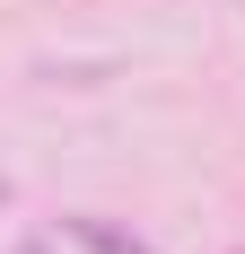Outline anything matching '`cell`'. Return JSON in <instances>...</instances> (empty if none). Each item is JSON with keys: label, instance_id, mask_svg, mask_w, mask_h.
I'll use <instances>...</instances> for the list:
<instances>
[{"label": "cell", "instance_id": "1", "mask_svg": "<svg viewBox=\"0 0 245 254\" xmlns=\"http://www.w3.org/2000/svg\"><path fill=\"white\" fill-rule=\"evenodd\" d=\"M70 237H79L88 254H149V237L114 228V219H97V210H79V219H70Z\"/></svg>", "mask_w": 245, "mask_h": 254}, {"label": "cell", "instance_id": "2", "mask_svg": "<svg viewBox=\"0 0 245 254\" xmlns=\"http://www.w3.org/2000/svg\"><path fill=\"white\" fill-rule=\"evenodd\" d=\"M9 254H53V246H44V237H18V246H9Z\"/></svg>", "mask_w": 245, "mask_h": 254}, {"label": "cell", "instance_id": "3", "mask_svg": "<svg viewBox=\"0 0 245 254\" xmlns=\"http://www.w3.org/2000/svg\"><path fill=\"white\" fill-rule=\"evenodd\" d=\"M0 210H9V176H0Z\"/></svg>", "mask_w": 245, "mask_h": 254}]
</instances>
